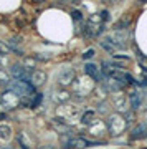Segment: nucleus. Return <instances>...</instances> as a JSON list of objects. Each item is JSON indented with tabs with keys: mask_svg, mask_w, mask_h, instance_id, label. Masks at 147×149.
Instances as JSON below:
<instances>
[{
	"mask_svg": "<svg viewBox=\"0 0 147 149\" xmlns=\"http://www.w3.org/2000/svg\"><path fill=\"white\" fill-rule=\"evenodd\" d=\"M20 103H21V98L12 90H7L0 95V108L2 109H7V111L15 109V108L20 106Z\"/></svg>",
	"mask_w": 147,
	"mask_h": 149,
	"instance_id": "obj_1",
	"label": "nucleus"
},
{
	"mask_svg": "<svg viewBox=\"0 0 147 149\" xmlns=\"http://www.w3.org/2000/svg\"><path fill=\"white\" fill-rule=\"evenodd\" d=\"M114 60H124V61H129V56H122V55H114Z\"/></svg>",
	"mask_w": 147,
	"mask_h": 149,
	"instance_id": "obj_19",
	"label": "nucleus"
},
{
	"mask_svg": "<svg viewBox=\"0 0 147 149\" xmlns=\"http://www.w3.org/2000/svg\"><path fill=\"white\" fill-rule=\"evenodd\" d=\"M12 76L15 81H30V73L25 66L21 65H13L12 66Z\"/></svg>",
	"mask_w": 147,
	"mask_h": 149,
	"instance_id": "obj_6",
	"label": "nucleus"
},
{
	"mask_svg": "<svg viewBox=\"0 0 147 149\" xmlns=\"http://www.w3.org/2000/svg\"><path fill=\"white\" fill-rule=\"evenodd\" d=\"M103 27H104V22H103L101 15H93L89 20H88V23L84 25L83 33H84L88 38L96 37V35H99V33L103 32Z\"/></svg>",
	"mask_w": 147,
	"mask_h": 149,
	"instance_id": "obj_3",
	"label": "nucleus"
},
{
	"mask_svg": "<svg viewBox=\"0 0 147 149\" xmlns=\"http://www.w3.org/2000/svg\"><path fill=\"white\" fill-rule=\"evenodd\" d=\"M12 138V129L8 126H0V139H3V141H8Z\"/></svg>",
	"mask_w": 147,
	"mask_h": 149,
	"instance_id": "obj_13",
	"label": "nucleus"
},
{
	"mask_svg": "<svg viewBox=\"0 0 147 149\" xmlns=\"http://www.w3.org/2000/svg\"><path fill=\"white\" fill-rule=\"evenodd\" d=\"M8 90H12L13 93H17L20 98H25V96L33 98V96L37 95V91H35V88L32 86L30 81H13V83L8 85Z\"/></svg>",
	"mask_w": 147,
	"mask_h": 149,
	"instance_id": "obj_2",
	"label": "nucleus"
},
{
	"mask_svg": "<svg viewBox=\"0 0 147 149\" xmlns=\"http://www.w3.org/2000/svg\"><path fill=\"white\" fill-rule=\"evenodd\" d=\"M58 81L61 86H68L74 81V70L73 68H63L58 74Z\"/></svg>",
	"mask_w": 147,
	"mask_h": 149,
	"instance_id": "obj_8",
	"label": "nucleus"
},
{
	"mask_svg": "<svg viewBox=\"0 0 147 149\" xmlns=\"http://www.w3.org/2000/svg\"><path fill=\"white\" fill-rule=\"evenodd\" d=\"M10 52H12V50L8 48V45H7V43L0 42V56H7Z\"/></svg>",
	"mask_w": 147,
	"mask_h": 149,
	"instance_id": "obj_15",
	"label": "nucleus"
},
{
	"mask_svg": "<svg viewBox=\"0 0 147 149\" xmlns=\"http://www.w3.org/2000/svg\"><path fill=\"white\" fill-rule=\"evenodd\" d=\"M61 143H63L64 148L68 149H84V148H89V146H94L96 143H91L84 138H61Z\"/></svg>",
	"mask_w": 147,
	"mask_h": 149,
	"instance_id": "obj_5",
	"label": "nucleus"
},
{
	"mask_svg": "<svg viewBox=\"0 0 147 149\" xmlns=\"http://www.w3.org/2000/svg\"><path fill=\"white\" fill-rule=\"evenodd\" d=\"M40 149H55V148H40Z\"/></svg>",
	"mask_w": 147,
	"mask_h": 149,
	"instance_id": "obj_20",
	"label": "nucleus"
},
{
	"mask_svg": "<svg viewBox=\"0 0 147 149\" xmlns=\"http://www.w3.org/2000/svg\"><path fill=\"white\" fill-rule=\"evenodd\" d=\"M129 98H131V106L134 108V109H137V108L141 106V103H142V95H141V91H132Z\"/></svg>",
	"mask_w": 147,
	"mask_h": 149,
	"instance_id": "obj_10",
	"label": "nucleus"
},
{
	"mask_svg": "<svg viewBox=\"0 0 147 149\" xmlns=\"http://www.w3.org/2000/svg\"><path fill=\"white\" fill-rule=\"evenodd\" d=\"M84 71H86V74H88L93 81H104V74H103L101 68H98L96 65L88 63L86 66H84Z\"/></svg>",
	"mask_w": 147,
	"mask_h": 149,
	"instance_id": "obj_7",
	"label": "nucleus"
},
{
	"mask_svg": "<svg viewBox=\"0 0 147 149\" xmlns=\"http://www.w3.org/2000/svg\"><path fill=\"white\" fill-rule=\"evenodd\" d=\"M45 81H46V73H45V71H42V70L32 71V74H30V83H32L33 88H35V86L45 85Z\"/></svg>",
	"mask_w": 147,
	"mask_h": 149,
	"instance_id": "obj_9",
	"label": "nucleus"
},
{
	"mask_svg": "<svg viewBox=\"0 0 147 149\" xmlns=\"http://www.w3.org/2000/svg\"><path fill=\"white\" fill-rule=\"evenodd\" d=\"M146 136H147V124H141L132 133V139H141V138H146Z\"/></svg>",
	"mask_w": 147,
	"mask_h": 149,
	"instance_id": "obj_11",
	"label": "nucleus"
},
{
	"mask_svg": "<svg viewBox=\"0 0 147 149\" xmlns=\"http://www.w3.org/2000/svg\"><path fill=\"white\" fill-rule=\"evenodd\" d=\"M42 100H43V95H42V93H37V95L33 96V101L30 103V106H32V108H37L38 104L42 103Z\"/></svg>",
	"mask_w": 147,
	"mask_h": 149,
	"instance_id": "obj_16",
	"label": "nucleus"
},
{
	"mask_svg": "<svg viewBox=\"0 0 147 149\" xmlns=\"http://www.w3.org/2000/svg\"><path fill=\"white\" fill-rule=\"evenodd\" d=\"M93 56H94V50H93V48H89V50H86V52H84L83 60H89V58H93Z\"/></svg>",
	"mask_w": 147,
	"mask_h": 149,
	"instance_id": "obj_17",
	"label": "nucleus"
},
{
	"mask_svg": "<svg viewBox=\"0 0 147 149\" xmlns=\"http://www.w3.org/2000/svg\"><path fill=\"white\" fill-rule=\"evenodd\" d=\"M71 15H73L74 20H81V18H83V13H81L79 10H73L71 12Z\"/></svg>",
	"mask_w": 147,
	"mask_h": 149,
	"instance_id": "obj_18",
	"label": "nucleus"
},
{
	"mask_svg": "<svg viewBox=\"0 0 147 149\" xmlns=\"http://www.w3.org/2000/svg\"><path fill=\"white\" fill-rule=\"evenodd\" d=\"M79 121L83 123V124H88L89 126L91 123H94V111H84L79 118Z\"/></svg>",
	"mask_w": 147,
	"mask_h": 149,
	"instance_id": "obj_12",
	"label": "nucleus"
},
{
	"mask_svg": "<svg viewBox=\"0 0 147 149\" xmlns=\"http://www.w3.org/2000/svg\"><path fill=\"white\" fill-rule=\"evenodd\" d=\"M126 126H127L126 119H124V116H121L119 113L111 114L109 119H107V129H109V133L112 134V136H119L121 133H124Z\"/></svg>",
	"mask_w": 147,
	"mask_h": 149,
	"instance_id": "obj_4",
	"label": "nucleus"
},
{
	"mask_svg": "<svg viewBox=\"0 0 147 149\" xmlns=\"http://www.w3.org/2000/svg\"><path fill=\"white\" fill-rule=\"evenodd\" d=\"M0 85H10V76L3 70H0Z\"/></svg>",
	"mask_w": 147,
	"mask_h": 149,
	"instance_id": "obj_14",
	"label": "nucleus"
}]
</instances>
